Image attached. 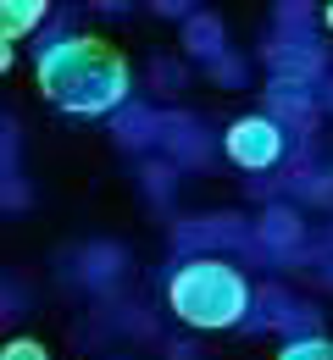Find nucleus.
<instances>
[{"label":"nucleus","instance_id":"423d86ee","mask_svg":"<svg viewBox=\"0 0 333 360\" xmlns=\"http://www.w3.org/2000/svg\"><path fill=\"white\" fill-rule=\"evenodd\" d=\"M0 360H50V355H45V344H34V338H11L0 349Z\"/></svg>","mask_w":333,"mask_h":360},{"label":"nucleus","instance_id":"7ed1b4c3","mask_svg":"<svg viewBox=\"0 0 333 360\" xmlns=\"http://www.w3.org/2000/svg\"><path fill=\"white\" fill-rule=\"evenodd\" d=\"M222 144H228V161H234V167H250V172H261V167H272V161L284 155V134H278V122H267V117H239Z\"/></svg>","mask_w":333,"mask_h":360},{"label":"nucleus","instance_id":"39448f33","mask_svg":"<svg viewBox=\"0 0 333 360\" xmlns=\"http://www.w3.org/2000/svg\"><path fill=\"white\" fill-rule=\"evenodd\" d=\"M278 360H333V344L328 338H306V344H289Z\"/></svg>","mask_w":333,"mask_h":360},{"label":"nucleus","instance_id":"f257e3e1","mask_svg":"<svg viewBox=\"0 0 333 360\" xmlns=\"http://www.w3.org/2000/svg\"><path fill=\"white\" fill-rule=\"evenodd\" d=\"M34 78H39V94L50 105L78 111V117H106L128 94V61L106 39L78 34V39H56L50 50H39Z\"/></svg>","mask_w":333,"mask_h":360},{"label":"nucleus","instance_id":"0eeeda50","mask_svg":"<svg viewBox=\"0 0 333 360\" xmlns=\"http://www.w3.org/2000/svg\"><path fill=\"white\" fill-rule=\"evenodd\" d=\"M322 22H328V28H333V0H328V6H322Z\"/></svg>","mask_w":333,"mask_h":360},{"label":"nucleus","instance_id":"20e7f679","mask_svg":"<svg viewBox=\"0 0 333 360\" xmlns=\"http://www.w3.org/2000/svg\"><path fill=\"white\" fill-rule=\"evenodd\" d=\"M50 0H0V34H6V45H17L23 34H34L39 22H45Z\"/></svg>","mask_w":333,"mask_h":360},{"label":"nucleus","instance_id":"f03ea898","mask_svg":"<svg viewBox=\"0 0 333 360\" xmlns=\"http://www.w3.org/2000/svg\"><path fill=\"white\" fill-rule=\"evenodd\" d=\"M167 305H172L178 321H189V327L222 333V327H234L239 316H244L250 288H244V277H239L228 261H189V266L172 271Z\"/></svg>","mask_w":333,"mask_h":360}]
</instances>
